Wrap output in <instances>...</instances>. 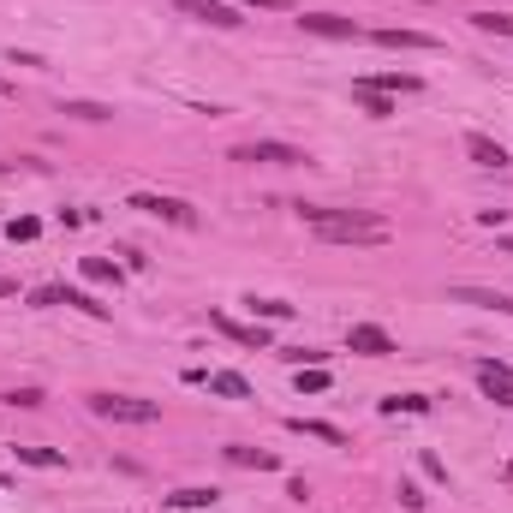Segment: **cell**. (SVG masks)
I'll use <instances>...</instances> for the list:
<instances>
[{"label":"cell","mask_w":513,"mask_h":513,"mask_svg":"<svg viewBox=\"0 0 513 513\" xmlns=\"http://www.w3.org/2000/svg\"><path fill=\"white\" fill-rule=\"evenodd\" d=\"M298 221L311 227L322 245H388L395 227L376 209H322V203H298Z\"/></svg>","instance_id":"1"},{"label":"cell","mask_w":513,"mask_h":513,"mask_svg":"<svg viewBox=\"0 0 513 513\" xmlns=\"http://www.w3.org/2000/svg\"><path fill=\"white\" fill-rule=\"evenodd\" d=\"M90 412L108 424H156L161 406L156 400H132V395H90Z\"/></svg>","instance_id":"2"},{"label":"cell","mask_w":513,"mask_h":513,"mask_svg":"<svg viewBox=\"0 0 513 513\" xmlns=\"http://www.w3.org/2000/svg\"><path fill=\"white\" fill-rule=\"evenodd\" d=\"M233 161H275V167H298V161H311L305 156V150H298V143H275V138H263V143H239L233 150Z\"/></svg>","instance_id":"3"},{"label":"cell","mask_w":513,"mask_h":513,"mask_svg":"<svg viewBox=\"0 0 513 513\" xmlns=\"http://www.w3.org/2000/svg\"><path fill=\"white\" fill-rule=\"evenodd\" d=\"M132 209H143V216H156V221H174V227H198V216H191V203H179V198H161V191H138V198H132Z\"/></svg>","instance_id":"4"},{"label":"cell","mask_w":513,"mask_h":513,"mask_svg":"<svg viewBox=\"0 0 513 513\" xmlns=\"http://www.w3.org/2000/svg\"><path fill=\"white\" fill-rule=\"evenodd\" d=\"M179 12L198 19V24H216V30H239V24H245V12L227 6V0H179Z\"/></svg>","instance_id":"5"},{"label":"cell","mask_w":513,"mask_h":513,"mask_svg":"<svg viewBox=\"0 0 513 513\" xmlns=\"http://www.w3.org/2000/svg\"><path fill=\"white\" fill-rule=\"evenodd\" d=\"M346 353L388 358V353H400V346H395V335H388V329H376V322H353V329H346Z\"/></svg>","instance_id":"6"},{"label":"cell","mask_w":513,"mask_h":513,"mask_svg":"<svg viewBox=\"0 0 513 513\" xmlns=\"http://www.w3.org/2000/svg\"><path fill=\"white\" fill-rule=\"evenodd\" d=\"M37 305H72V311H84V316H96V322H108V305L102 298H90V293H78V287H37Z\"/></svg>","instance_id":"7"},{"label":"cell","mask_w":513,"mask_h":513,"mask_svg":"<svg viewBox=\"0 0 513 513\" xmlns=\"http://www.w3.org/2000/svg\"><path fill=\"white\" fill-rule=\"evenodd\" d=\"M209 322H216V329H221L227 340H233V346H251V353H269V329H263V322H239V316H227V311H216Z\"/></svg>","instance_id":"8"},{"label":"cell","mask_w":513,"mask_h":513,"mask_svg":"<svg viewBox=\"0 0 513 513\" xmlns=\"http://www.w3.org/2000/svg\"><path fill=\"white\" fill-rule=\"evenodd\" d=\"M477 388H484L495 406H513V370H508V364H490V358H477Z\"/></svg>","instance_id":"9"},{"label":"cell","mask_w":513,"mask_h":513,"mask_svg":"<svg viewBox=\"0 0 513 513\" xmlns=\"http://www.w3.org/2000/svg\"><path fill=\"white\" fill-rule=\"evenodd\" d=\"M305 30H311V37H335V42H353V37H364V30H358L353 19H340V12H305Z\"/></svg>","instance_id":"10"},{"label":"cell","mask_w":513,"mask_h":513,"mask_svg":"<svg viewBox=\"0 0 513 513\" xmlns=\"http://www.w3.org/2000/svg\"><path fill=\"white\" fill-rule=\"evenodd\" d=\"M370 42H382V48H442V42L430 37V30H400V24H382V30H370Z\"/></svg>","instance_id":"11"},{"label":"cell","mask_w":513,"mask_h":513,"mask_svg":"<svg viewBox=\"0 0 513 513\" xmlns=\"http://www.w3.org/2000/svg\"><path fill=\"white\" fill-rule=\"evenodd\" d=\"M454 305H477V311H501V316H513V293H490V287H454Z\"/></svg>","instance_id":"12"},{"label":"cell","mask_w":513,"mask_h":513,"mask_svg":"<svg viewBox=\"0 0 513 513\" xmlns=\"http://www.w3.org/2000/svg\"><path fill=\"white\" fill-rule=\"evenodd\" d=\"M466 156H472L477 167H508V161H513L508 150L490 138V132H466Z\"/></svg>","instance_id":"13"},{"label":"cell","mask_w":513,"mask_h":513,"mask_svg":"<svg viewBox=\"0 0 513 513\" xmlns=\"http://www.w3.org/2000/svg\"><path fill=\"white\" fill-rule=\"evenodd\" d=\"M209 395H221V400H251V382L239 370H209V382H203Z\"/></svg>","instance_id":"14"},{"label":"cell","mask_w":513,"mask_h":513,"mask_svg":"<svg viewBox=\"0 0 513 513\" xmlns=\"http://www.w3.org/2000/svg\"><path fill=\"white\" fill-rule=\"evenodd\" d=\"M358 84H370V90H382V96H388V90H400V96H418V90H424L418 72H376V78H358Z\"/></svg>","instance_id":"15"},{"label":"cell","mask_w":513,"mask_h":513,"mask_svg":"<svg viewBox=\"0 0 513 513\" xmlns=\"http://www.w3.org/2000/svg\"><path fill=\"white\" fill-rule=\"evenodd\" d=\"M287 430H293V436H316V442H329V448H346V430L316 424V418H287Z\"/></svg>","instance_id":"16"},{"label":"cell","mask_w":513,"mask_h":513,"mask_svg":"<svg viewBox=\"0 0 513 513\" xmlns=\"http://www.w3.org/2000/svg\"><path fill=\"white\" fill-rule=\"evenodd\" d=\"M227 460L251 466V472H281V454H269V448H227Z\"/></svg>","instance_id":"17"},{"label":"cell","mask_w":513,"mask_h":513,"mask_svg":"<svg viewBox=\"0 0 513 513\" xmlns=\"http://www.w3.org/2000/svg\"><path fill=\"white\" fill-rule=\"evenodd\" d=\"M353 102L364 108V114H376V119H388V114H395V102L382 96V90H370V84H353Z\"/></svg>","instance_id":"18"},{"label":"cell","mask_w":513,"mask_h":513,"mask_svg":"<svg viewBox=\"0 0 513 513\" xmlns=\"http://www.w3.org/2000/svg\"><path fill=\"white\" fill-rule=\"evenodd\" d=\"M382 412H388V418H395V412H430V395H388V400H382Z\"/></svg>","instance_id":"19"},{"label":"cell","mask_w":513,"mask_h":513,"mask_svg":"<svg viewBox=\"0 0 513 513\" xmlns=\"http://www.w3.org/2000/svg\"><path fill=\"white\" fill-rule=\"evenodd\" d=\"M472 24L484 37H513V12H472Z\"/></svg>","instance_id":"20"},{"label":"cell","mask_w":513,"mask_h":513,"mask_svg":"<svg viewBox=\"0 0 513 513\" xmlns=\"http://www.w3.org/2000/svg\"><path fill=\"white\" fill-rule=\"evenodd\" d=\"M251 316H263V322H287L293 305H287V298H251Z\"/></svg>","instance_id":"21"},{"label":"cell","mask_w":513,"mask_h":513,"mask_svg":"<svg viewBox=\"0 0 513 513\" xmlns=\"http://www.w3.org/2000/svg\"><path fill=\"white\" fill-rule=\"evenodd\" d=\"M24 466H42V472H54V466H66V454L60 448H19Z\"/></svg>","instance_id":"22"},{"label":"cell","mask_w":513,"mask_h":513,"mask_svg":"<svg viewBox=\"0 0 513 513\" xmlns=\"http://www.w3.org/2000/svg\"><path fill=\"white\" fill-rule=\"evenodd\" d=\"M329 388V370L322 364H298V395H322Z\"/></svg>","instance_id":"23"},{"label":"cell","mask_w":513,"mask_h":513,"mask_svg":"<svg viewBox=\"0 0 513 513\" xmlns=\"http://www.w3.org/2000/svg\"><path fill=\"white\" fill-rule=\"evenodd\" d=\"M216 495L221 490H174L167 501H174V508H216Z\"/></svg>","instance_id":"24"},{"label":"cell","mask_w":513,"mask_h":513,"mask_svg":"<svg viewBox=\"0 0 513 513\" xmlns=\"http://www.w3.org/2000/svg\"><path fill=\"white\" fill-rule=\"evenodd\" d=\"M84 275L90 281H114L119 287V263H108V256H84Z\"/></svg>","instance_id":"25"},{"label":"cell","mask_w":513,"mask_h":513,"mask_svg":"<svg viewBox=\"0 0 513 513\" xmlns=\"http://www.w3.org/2000/svg\"><path fill=\"white\" fill-rule=\"evenodd\" d=\"M227 6H239V12H287L293 0H227Z\"/></svg>","instance_id":"26"},{"label":"cell","mask_w":513,"mask_h":513,"mask_svg":"<svg viewBox=\"0 0 513 513\" xmlns=\"http://www.w3.org/2000/svg\"><path fill=\"white\" fill-rule=\"evenodd\" d=\"M6 233H12V239H37L42 221H37V216H12V227H6Z\"/></svg>","instance_id":"27"},{"label":"cell","mask_w":513,"mask_h":513,"mask_svg":"<svg viewBox=\"0 0 513 513\" xmlns=\"http://www.w3.org/2000/svg\"><path fill=\"white\" fill-rule=\"evenodd\" d=\"M60 114H78V119H108V108H96V102H66Z\"/></svg>","instance_id":"28"},{"label":"cell","mask_w":513,"mask_h":513,"mask_svg":"<svg viewBox=\"0 0 513 513\" xmlns=\"http://www.w3.org/2000/svg\"><path fill=\"white\" fill-rule=\"evenodd\" d=\"M281 358H293V364H322L329 353H316V346H293V353H281Z\"/></svg>","instance_id":"29"},{"label":"cell","mask_w":513,"mask_h":513,"mask_svg":"<svg viewBox=\"0 0 513 513\" xmlns=\"http://www.w3.org/2000/svg\"><path fill=\"white\" fill-rule=\"evenodd\" d=\"M400 508L418 513V508H424V490H418V484H400Z\"/></svg>","instance_id":"30"},{"label":"cell","mask_w":513,"mask_h":513,"mask_svg":"<svg viewBox=\"0 0 513 513\" xmlns=\"http://www.w3.org/2000/svg\"><path fill=\"white\" fill-rule=\"evenodd\" d=\"M12 293H19V281H12V275H0V298H12Z\"/></svg>","instance_id":"31"},{"label":"cell","mask_w":513,"mask_h":513,"mask_svg":"<svg viewBox=\"0 0 513 513\" xmlns=\"http://www.w3.org/2000/svg\"><path fill=\"white\" fill-rule=\"evenodd\" d=\"M6 96H12V84H6V78H0V102H6Z\"/></svg>","instance_id":"32"},{"label":"cell","mask_w":513,"mask_h":513,"mask_svg":"<svg viewBox=\"0 0 513 513\" xmlns=\"http://www.w3.org/2000/svg\"><path fill=\"white\" fill-rule=\"evenodd\" d=\"M501 256H513V239H501Z\"/></svg>","instance_id":"33"}]
</instances>
